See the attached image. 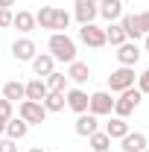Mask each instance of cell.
<instances>
[{
  "instance_id": "obj_1",
  "label": "cell",
  "mask_w": 149,
  "mask_h": 152,
  "mask_svg": "<svg viewBox=\"0 0 149 152\" xmlns=\"http://www.w3.org/2000/svg\"><path fill=\"white\" fill-rule=\"evenodd\" d=\"M47 47H50V56L56 61H64V64L76 61V41L67 32H53L50 41H47Z\"/></svg>"
},
{
  "instance_id": "obj_2",
  "label": "cell",
  "mask_w": 149,
  "mask_h": 152,
  "mask_svg": "<svg viewBox=\"0 0 149 152\" xmlns=\"http://www.w3.org/2000/svg\"><path fill=\"white\" fill-rule=\"evenodd\" d=\"M120 26L129 41H137L149 32V12H137V15H123L120 18Z\"/></svg>"
},
{
  "instance_id": "obj_3",
  "label": "cell",
  "mask_w": 149,
  "mask_h": 152,
  "mask_svg": "<svg viewBox=\"0 0 149 152\" xmlns=\"http://www.w3.org/2000/svg\"><path fill=\"white\" fill-rule=\"evenodd\" d=\"M140 102H143V94H140L137 88H126L123 94L114 99V117H123V120H126Z\"/></svg>"
},
{
  "instance_id": "obj_4",
  "label": "cell",
  "mask_w": 149,
  "mask_h": 152,
  "mask_svg": "<svg viewBox=\"0 0 149 152\" xmlns=\"http://www.w3.org/2000/svg\"><path fill=\"white\" fill-rule=\"evenodd\" d=\"M18 117L29 126H41L47 120V108L41 102H32V99H20L18 102Z\"/></svg>"
},
{
  "instance_id": "obj_5",
  "label": "cell",
  "mask_w": 149,
  "mask_h": 152,
  "mask_svg": "<svg viewBox=\"0 0 149 152\" xmlns=\"http://www.w3.org/2000/svg\"><path fill=\"white\" fill-rule=\"evenodd\" d=\"M134 67H117V70H111V76H108V91L111 94H123L126 88H134Z\"/></svg>"
},
{
  "instance_id": "obj_6",
  "label": "cell",
  "mask_w": 149,
  "mask_h": 152,
  "mask_svg": "<svg viewBox=\"0 0 149 152\" xmlns=\"http://www.w3.org/2000/svg\"><path fill=\"white\" fill-rule=\"evenodd\" d=\"M88 111L93 117H105V114L114 111V96L111 91H93L91 99H88Z\"/></svg>"
},
{
  "instance_id": "obj_7",
  "label": "cell",
  "mask_w": 149,
  "mask_h": 152,
  "mask_svg": "<svg viewBox=\"0 0 149 152\" xmlns=\"http://www.w3.org/2000/svg\"><path fill=\"white\" fill-rule=\"evenodd\" d=\"M73 18L79 23H93L99 18V0H73Z\"/></svg>"
},
{
  "instance_id": "obj_8",
  "label": "cell",
  "mask_w": 149,
  "mask_h": 152,
  "mask_svg": "<svg viewBox=\"0 0 149 152\" xmlns=\"http://www.w3.org/2000/svg\"><path fill=\"white\" fill-rule=\"evenodd\" d=\"M79 41L88 44V47H93V50H99V47L108 44V41H105V29L96 26V23H82V29H79Z\"/></svg>"
},
{
  "instance_id": "obj_9",
  "label": "cell",
  "mask_w": 149,
  "mask_h": 152,
  "mask_svg": "<svg viewBox=\"0 0 149 152\" xmlns=\"http://www.w3.org/2000/svg\"><path fill=\"white\" fill-rule=\"evenodd\" d=\"M140 53H143V50L137 47V41H126V44H120V47H117V53H114V56H117V61H120L123 67H134V64L140 61Z\"/></svg>"
},
{
  "instance_id": "obj_10",
  "label": "cell",
  "mask_w": 149,
  "mask_h": 152,
  "mask_svg": "<svg viewBox=\"0 0 149 152\" xmlns=\"http://www.w3.org/2000/svg\"><path fill=\"white\" fill-rule=\"evenodd\" d=\"M35 53H38L35 41H32V38H26V35L18 38V41L12 44V58H15V61H32Z\"/></svg>"
},
{
  "instance_id": "obj_11",
  "label": "cell",
  "mask_w": 149,
  "mask_h": 152,
  "mask_svg": "<svg viewBox=\"0 0 149 152\" xmlns=\"http://www.w3.org/2000/svg\"><path fill=\"white\" fill-rule=\"evenodd\" d=\"M64 99H67V108L70 111H76V114H85L88 111V91H82L79 85L76 88H70V91H64Z\"/></svg>"
},
{
  "instance_id": "obj_12",
  "label": "cell",
  "mask_w": 149,
  "mask_h": 152,
  "mask_svg": "<svg viewBox=\"0 0 149 152\" xmlns=\"http://www.w3.org/2000/svg\"><path fill=\"white\" fill-rule=\"evenodd\" d=\"M73 129H76L79 137H91L93 132H99V117H93L91 111L79 114V117H76V123H73Z\"/></svg>"
},
{
  "instance_id": "obj_13",
  "label": "cell",
  "mask_w": 149,
  "mask_h": 152,
  "mask_svg": "<svg viewBox=\"0 0 149 152\" xmlns=\"http://www.w3.org/2000/svg\"><path fill=\"white\" fill-rule=\"evenodd\" d=\"M32 70H35L38 79L50 76L53 70H56V58L50 56V53H35V58H32Z\"/></svg>"
},
{
  "instance_id": "obj_14",
  "label": "cell",
  "mask_w": 149,
  "mask_h": 152,
  "mask_svg": "<svg viewBox=\"0 0 149 152\" xmlns=\"http://www.w3.org/2000/svg\"><path fill=\"white\" fill-rule=\"evenodd\" d=\"M146 134L143 132H129L126 137H120V149L123 152H143L146 149Z\"/></svg>"
},
{
  "instance_id": "obj_15",
  "label": "cell",
  "mask_w": 149,
  "mask_h": 152,
  "mask_svg": "<svg viewBox=\"0 0 149 152\" xmlns=\"http://www.w3.org/2000/svg\"><path fill=\"white\" fill-rule=\"evenodd\" d=\"M99 18H105L108 23L123 18V0H99Z\"/></svg>"
},
{
  "instance_id": "obj_16",
  "label": "cell",
  "mask_w": 149,
  "mask_h": 152,
  "mask_svg": "<svg viewBox=\"0 0 149 152\" xmlns=\"http://www.w3.org/2000/svg\"><path fill=\"white\" fill-rule=\"evenodd\" d=\"M67 79L76 82V85H85V82L91 79V67H88L85 61H79V58H76V61L67 64Z\"/></svg>"
},
{
  "instance_id": "obj_17",
  "label": "cell",
  "mask_w": 149,
  "mask_h": 152,
  "mask_svg": "<svg viewBox=\"0 0 149 152\" xmlns=\"http://www.w3.org/2000/svg\"><path fill=\"white\" fill-rule=\"evenodd\" d=\"M47 82L44 79H29L26 85H23V94H26V99H32V102H41L44 96H47Z\"/></svg>"
},
{
  "instance_id": "obj_18",
  "label": "cell",
  "mask_w": 149,
  "mask_h": 152,
  "mask_svg": "<svg viewBox=\"0 0 149 152\" xmlns=\"http://www.w3.org/2000/svg\"><path fill=\"white\" fill-rule=\"evenodd\" d=\"M12 26H15L18 32H23V35H29V32L35 29V15H32V12H26V9H20V12H15Z\"/></svg>"
},
{
  "instance_id": "obj_19",
  "label": "cell",
  "mask_w": 149,
  "mask_h": 152,
  "mask_svg": "<svg viewBox=\"0 0 149 152\" xmlns=\"http://www.w3.org/2000/svg\"><path fill=\"white\" fill-rule=\"evenodd\" d=\"M41 105L47 108V114H50V111H61V108L67 105V99H64V91H47V96L41 99Z\"/></svg>"
},
{
  "instance_id": "obj_20",
  "label": "cell",
  "mask_w": 149,
  "mask_h": 152,
  "mask_svg": "<svg viewBox=\"0 0 149 152\" xmlns=\"http://www.w3.org/2000/svg\"><path fill=\"white\" fill-rule=\"evenodd\" d=\"M29 132V123H23L20 117H12V120H6V137H12V140H20V137H26Z\"/></svg>"
},
{
  "instance_id": "obj_21",
  "label": "cell",
  "mask_w": 149,
  "mask_h": 152,
  "mask_svg": "<svg viewBox=\"0 0 149 152\" xmlns=\"http://www.w3.org/2000/svg\"><path fill=\"white\" fill-rule=\"evenodd\" d=\"M105 134H108L111 140H120V137L129 134V123H126L123 117H111V123H105Z\"/></svg>"
},
{
  "instance_id": "obj_22",
  "label": "cell",
  "mask_w": 149,
  "mask_h": 152,
  "mask_svg": "<svg viewBox=\"0 0 149 152\" xmlns=\"http://www.w3.org/2000/svg\"><path fill=\"white\" fill-rule=\"evenodd\" d=\"M105 41H108L111 47H120V44H126V41H129L126 32H123V26H120V20H114V23L105 26Z\"/></svg>"
},
{
  "instance_id": "obj_23",
  "label": "cell",
  "mask_w": 149,
  "mask_h": 152,
  "mask_svg": "<svg viewBox=\"0 0 149 152\" xmlns=\"http://www.w3.org/2000/svg\"><path fill=\"white\" fill-rule=\"evenodd\" d=\"M3 99H9V102L26 99V94H23V85H20L18 79H12V82H6V85H3Z\"/></svg>"
},
{
  "instance_id": "obj_24",
  "label": "cell",
  "mask_w": 149,
  "mask_h": 152,
  "mask_svg": "<svg viewBox=\"0 0 149 152\" xmlns=\"http://www.w3.org/2000/svg\"><path fill=\"white\" fill-rule=\"evenodd\" d=\"M88 143H91V152H108L111 149V137L105 132H93L91 137H88Z\"/></svg>"
},
{
  "instance_id": "obj_25",
  "label": "cell",
  "mask_w": 149,
  "mask_h": 152,
  "mask_svg": "<svg viewBox=\"0 0 149 152\" xmlns=\"http://www.w3.org/2000/svg\"><path fill=\"white\" fill-rule=\"evenodd\" d=\"M44 82H47V88L50 91H67V73H58V70H53L50 76H44Z\"/></svg>"
},
{
  "instance_id": "obj_26",
  "label": "cell",
  "mask_w": 149,
  "mask_h": 152,
  "mask_svg": "<svg viewBox=\"0 0 149 152\" xmlns=\"http://www.w3.org/2000/svg\"><path fill=\"white\" fill-rule=\"evenodd\" d=\"M67 26H70V12L53 6V32H64Z\"/></svg>"
},
{
  "instance_id": "obj_27",
  "label": "cell",
  "mask_w": 149,
  "mask_h": 152,
  "mask_svg": "<svg viewBox=\"0 0 149 152\" xmlns=\"http://www.w3.org/2000/svg\"><path fill=\"white\" fill-rule=\"evenodd\" d=\"M35 26L53 29V6H41V9L35 12Z\"/></svg>"
},
{
  "instance_id": "obj_28",
  "label": "cell",
  "mask_w": 149,
  "mask_h": 152,
  "mask_svg": "<svg viewBox=\"0 0 149 152\" xmlns=\"http://www.w3.org/2000/svg\"><path fill=\"white\" fill-rule=\"evenodd\" d=\"M12 20H15V12L12 9H0V29H9Z\"/></svg>"
},
{
  "instance_id": "obj_29",
  "label": "cell",
  "mask_w": 149,
  "mask_h": 152,
  "mask_svg": "<svg viewBox=\"0 0 149 152\" xmlns=\"http://www.w3.org/2000/svg\"><path fill=\"white\" fill-rule=\"evenodd\" d=\"M12 105L15 102H9V99L0 96V120H12Z\"/></svg>"
},
{
  "instance_id": "obj_30",
  "label": "cell",
  "mask_w": 149,
  "mask_h": 152,
  "mask_svg": "<svg viewBox=\"0 0 149 152\" xmlns=\"http://www.w3.org/2000/svg\"><path fill=\"white\" fill-rule=\"evenodd\" d=\"M137 91H140V94H149V67L137 76Z\"/></svg>"
},
{
  "instance_id": "obj_31",
  "label": "cell",
  "mask_w": 149,
  "mask_h": 152,
  "mask_svg": "<svg viewBox=\"0 0 149 152\" xmlns=\"http://www.w3.org/2000/svg\"><path fill=\"white\" fill-rule=\"evenodd\" d=\"M0 152H18V140H12V137H0Z\"/></svg>"
},
{
  "instance_id": "obj_32",
  "label": "cell",
  "mask_w": 149,
  "mask_h": 152,
  "mask_svg": "<svg viewBox=\"0 0 149 152\" xmlns=\"http://www.w3.org/2000/svg\"><path fill=\"white\" fill-rule=\"evenodd\" d=\"M15 6V0H0V9H12Z\"/></svg>"
},
{
  "instance_id": "obj_33",
  "label": "cell",
  "mask_w": 149,
  "mask_h": 152,
  "mask_svg": "<svg viewBox=\"0 0 149 152\" xmlns=\"http://www.w3.org/2000/svg\"><path fill=\"white\" fill-rule=\"evenodd\" d=\"M143 53H149V32L143 35Z\"/></svg>"
},
{
  "instance_id": "obj_34",
  "label": "cell",
  "mask_w": 149,
  "mask_h": 152,
  "mask_svg": "<svg viewBox=\"0 0 149 152\" xmlns=\"http://www.w3.org/2000/svg\"><path fill=\"white\" fill-rule=\"evenodd\" d=\"M6 134V120H0V137Z\"/></svg>"
},
{
  "instance_id": "obj_35",
  "label": "cell",
  "mask_w": 149,
  "mask_h": 152,
  "mask_svg": "<svg viewBox=\"0 0 149 152\" xmlns=\"http://www.w3.org/2000/svg\"><path fill=\"white\" fill-rule=\"evenodd\" d=\"M29 152H47V149H44V146H32Z\"/></svg>"
},
{
  "instance_id": "obj_36",
  "label": "cell",
  "mask_w": 149,
  "mask_h": 152,
  "mask_svg": "<svg viewBox=\"0 0 149 152\" xmlns=\"http://www.w3.org/2000/svg\"><path fill=\"white\" fill-rule=\"evenodd\" d=\"M143 152H149V146H146V149H143Z\"/></svg>"
}]
</instances>
